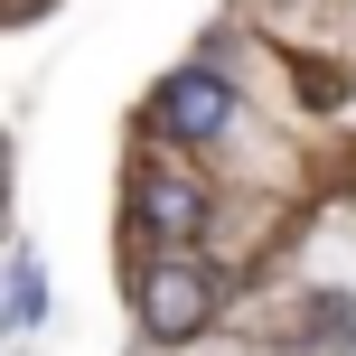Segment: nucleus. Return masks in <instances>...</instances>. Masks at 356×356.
Returning <instances> with one entry per match:
<instances>
[{"label":"nucleus","instance_id":"nucleus-2","mask_svg":"<svg viewBox=\"0 0 356 356\" xmlns=\"http://www.w3.org/2000/svg\"><path fill=\"white\" fill-rule=\"evenodd\" d=\"M131 309H141V328L160 347H188V338H207V319H216V282L188 253H160V263L131 282Z\"/></svg>","mask_w":356,"mask_h":356},{"label":"nucleus","instance_id":"nucleus-3","mask_svg":"<svg viewBox=\"0 0 356 356\" xmlns=\"http://www.w3.org/2000/svg\"><path fill=\"white\" fill-rule=\"evenodd\" d=\"M131 207H141L150 244H169V253H188L197 234H207V188H197L188 169H169V160H150L141 178H131Z\"/></svg>","mask_w":356,"mask_h":356},{"label":"nucleus","instance_id":"nucleus-4","mask_svg":"<svg viewBox=\"0 0 356 356\" xmlns=\"http://www.w3.org/2000/svg\"><path fill=\"white\" fill-rule=\"evenodd\" d=\"M38 319H47V263L19 244L10 253V328H38Z\"/></svg>","mask_w":356,"mask_h":356},{"label":"nucleus","instance_id":"nucleus-1","mask_svg":"<svg viewBox=\"0 0 356 356\" xmlns=\"http://www.w3.org/2000/svg\"><path fill=\"white\" fill-rule=\"evenodd\" d=\"M150 131L178 150H207V141H225L234 131V75H216V66H178L150 85Z\"/></svg>","mask_w":356,"mask_h":356}]
</instances>
